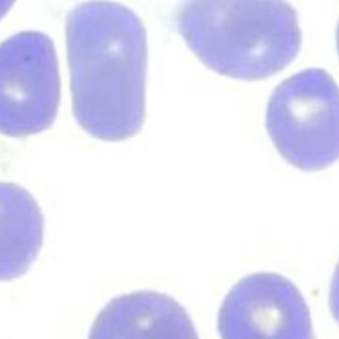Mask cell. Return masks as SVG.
I'll return each mask as SVG.
<instances>
[{
    "label": "cell",
    "instance_id": "7a4b0ae2",
    "mask_svg": "<svg viewBox=\"0 0 339 339\" xmlns=\"http://www.w3.org/2000/svg\"><path fill=\"white\" fill-rule=\"evenodd\" d=\"M175 23L207 68L238 80L278 74L301 45L297 14L286 0H182Z\"/></svg>",
    "mask_w": 339,
    "mask_h": 339
},
{
    "label": "cell",
    "instance_id": "277c9868",
    "mask_svg": "<svg viewBox=\"0 0 339 339\" xmlns=\"http://www.w3.org/2000/svg\"><path fill=\"white\" fill-rule=\"evenodd\" d=\"M61 99L54 43L36 31L0 43V133L24 137L55 121Z\"/></svg>",
    "mask_w": 339,
    "mask_h": 339
},
{
    "label": "cell",
    "instance_id": "8992f818",
    "mask_svg": "<svg viewBox=\"0 0 339 339\" xmlns=\"http://www.w3.org/2000/svg\"><path fill=\"white\" fill-rule=\"evenodd\" d=\"M91 338L198 337L187 311L172 297L155 291H137L113 299L101 311Z\"/></svg>",
    "mask_w": 339,
    "mask_h": 339
},
{
    "label": "cell",
    "instance_id": "6da1fadb",
    "mask_svg": "<svg viewBox=\"0 0 339 339\" xmlns=\"http://www.w3.org/2000/svg\"><path fill=\"white\" fill-rule=\"evenodd\" d=\"M73 112L90 135L120 141L145 117L146 30L128 7L106 0L77 5L67 16Z\"/></svg>",
    "mask_w": 339,
    "mask_h": 339
},
{
    "label": "cell",
    "instance_id": "3957f363",
    "mask_svg": "<svg viewBox=\"0 0 339 339\" xmlns=\"http://www.w3.org/2000/svg\"><path fill=\"white\" fill-rule=\"evenodd\" d=\"M338 88L323 69H306L281 83L266 114L280 154L304 171L329 167L339 154Z\"/></svg>",
    "mask_w": 339,
    "mask_h": 339
},
{
    "label": "cell",
    "instance_id": "5b68a950",
    "mask_svg": "<svg viewBox=\"0 0 339 339\" xmlns=\"http://www.w3.org/2000/svg\"><path fill=\"white\" fill-rule=\"evenodd\" d=\"M224 339H310L308 307L296 286L270 273L242 279L224 299L218 316Z\"/></svg>",
    "mask_w": 339,
    "mask_h": 339
},
{
    "label": "cell",
    "instance_id": "52a82bcc",
    "mask_svg": "<svg viewBox=\"0 0 339 339\" xmlns=\"http://www.w3.org/2000/svg\"><path fill=\"white\" fill-rule=\"evenodd\" d=\"M44 219L24 188L0 182V282L24 275L43 243Z\"/></svg>",
    "mask_w": 339,
    "mask_h": 339
},
{
    "label": "cell",
    "instance_id": "ba28073f",
    "mask_svg": "<svg viewBox=\"0 0 339 339\" xmlns=\"http://www.w3.org/2000/svg\"><path fill=\"white\" fill-rule=\"evenodd\" d=\"M15 0H0V20H1L11 9Z\"/></svg>",
    "mask_w": 339,
    "mask_h": 339
}]
</instances>
